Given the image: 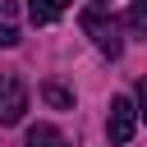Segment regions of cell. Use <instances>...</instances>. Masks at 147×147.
<instances>
[{
	"label": "cell",
	"instance_id": "11",
	"mask_svg": "<svg viewBox=\"0 0 147 147\" xmlns=\"http://www.w3.org/2000/svg\"><path fill=\"white\" fill-rule=\"evenodd\" d=\"M96 5H101V0H96Z\"/></svg>",
	"mask_w": 147,
	"mask_h": 147
},
{
	"label": "cell",
	"instance_id": "9",
	"mask_svg": "<svg viewBox=\"0 0 147 147\" xmlns=\"http://www.w3.org/2000/svg\"><path fill=\"white\" fill-rule=\"evenodd\" d=\"M14 14H18V5L14 0H0V23H14Z\"/></svg>",
	"mask_w": 147,
	"mask_h": 147
},
{
	"label": "cell",
	"instance_id": "6",
	"mask_svg": "<svg viewBox=\"0 0 147 147\" xmlns=\"http://www.w3.org/2000/svg\"><path fill=\"white\" fill-rule=\"evenodd\" d=\"M41 96H46V106H55V110H74V92H69V87H60V83H46V87H41Z\"/></svg>",
	"mask_w": 147,
	"mask_h": 147
},
{
	"label": "cell",
	"instance_id": "3",
	"mask_svg": "<svg viewBox=\"0 0 147 147\" xmlns=\"http://www.w3.org/2000/svg\"><path fill=\"white\" fill-rule=\"evenodd\" d=\"M23 110H28V87H23V78H18V74H0V124H5V129L18 124Z\"/></svg>",
	"mask_w": 147,
	"mask_h": 147
},
{
	"label": "cell",
	"instance_id": "2",
	"mask_svg": "<svg viewBox=\"0 0 147 147\" xmlns=\"http://www.w3.org/2000/svg\"><path fill=\"white\" fill-rule=\"evenodd\" d=\"M133 129H138V106H133L129 96H110V115H106V138H110L115 147H124V142L133 138Z\"/></svg>",
	"mask_w": 147,
	"mask_h": 147
},
{
	"label": "cell",
	"instance_id": "1",
	"mask_svg": "<svg viewBox=\"0 0 147 147\" xmlns=\"http://www.w3.org/2000/svg\"><path fill=\"white\" fill-rule=\"evenodd\" d=\"M78 23H83V32H87V37L96 41V51H101V55H110V60H115V55L124 51V37H119V23H115V18H110V14L101 9V5L83 9V14H78Z\"/></svg>",
	"mask_w": 147,
	"mask_h": 147
},
{
	"label": "cell",
	"instance_id": "8",
	"mask_svg": "<svg viewBox=\"0 0 147 147\" xmlns=\"http://www.w3.org/2000/svg\"><path fill=\"white\" fill-rule=\"evenodd\" d=\"M9 46H18V28L14 23H0V51H9Z\"/></svg>",
	"mask_w": 147,
	"mask_h": 147
},
{
	"label": "cell",
	"instance_id": "5",
	"mask_svg": "<svg viewBox=\"0 0 147 147\" xmlns=\"http://www.w3.org/2000/svg\"><path fill=\"white\" fill-rule=\"evenodd\" d=\"M28 147H64V133L55 124H32L28 129Z\"/></svg>",
	"mask_w": 147,
	"mask_h": 147
},
{
	"label": "cell",
	"instance_id": "10",
	"mask_svg": "<svg viewBox=\"0 0 147 147\" xmlns=\"http://www.w3.org/2000/svg\"><path fill=\"white\" fill-rule=\"evenodd\" d=\"M138 115H142V119H147V78H142V83H138Z\"/></svg>",
	"mask_w": 147,
	"mask_h": 147
},
{
	"label": "cell",
	"instance_id": "7",
	"mask_svg": "<svg viewBox=\"0 0 147 147\" xmlns=\"http://www.w3.org/2000/svg\"><path fill=\"white\" fill-rule=\"evenodd\" d=\"M129 28H133V32H147V0H133V9H129Z\"/></svg>",
	"mask_w": 147,
	"mask_h": 147
},
{
	"label": "cell",
	"instance_id": "4",
	"mask_svg": "<svg viewBox=\"0 0 147 147\" xmlns=\"http://www.w3.org/2000/svg\"><path fill=\"white\" fill-rule=\"evenodd\" d=\"M64 9H69V0H32V5H28V18H32L37 28H46V23H55Z\"/></svg>",
	"mask_w": 147,
	"mask_h": 147
}]
</instances>
